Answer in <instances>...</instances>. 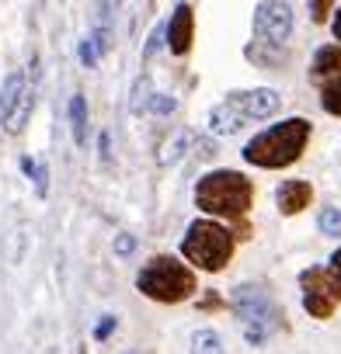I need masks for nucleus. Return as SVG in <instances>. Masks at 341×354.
Wrapping results in <instances>:
<instances>
[{"label":"nucleus","instance_id":"nucleus-1","mask_svg":"<svg viewBox=\"0 0 341 354\" xmlns=\"http://www.w3.org/2000/svg\"><path fill=\"white\" fill-rule=\"evenodd\" d=\"M310 142V122L306 118H286L272 129H265L261 136H254L244 146V160L265 170H279L299 160V153Z\"/></svg>","mask_w":341,"mask_h":354},{"label":"nucleus","instance_id":"nucleus-2","mask_svg":"<svg viewBox=\"0 0 341 354\" xmlns=\"http://www.w3.org/2000/svg\"><path fill=\"white\" fill-rule=\"evenodd\" d=\"M254 185L237 170H213L195 185V205L209 216L223 219H241L251 209Z\"/></svg>","mask_w":341,"mask_h":354},{"label":"nucleus","instance_id":"nucleus-3","mask_svg":"<svg viewBox=\"0 0 341 354\" xmlns=\"http://www.w3.org/2000/svg\"><path fill=\"white\" fill-rule=\"evenodd\" d=\"M136 288L157 302H185L195 292V274L175 257H153L136 274Z\"/></svg>","mask_w":341,"mask_h":354},{"label":"nucleus","instance_id":"nucleus-4","mask_svg":"<svg viewBox=\"0 0 341 354\" xmlns=\"http://www.w3.org/2000/svg\"><path fill=\"white\" fill-rule=\"evenodd\" d=\"M182 254L202 268V271H223L227 261L234 257V236L227 233V226L209 223V219H195L182 240Z\"/></svg>","mask_w":341,"mask_h":354},{"label":"nucleus","instance_id":"nucleus-5","mask_svg":"<svg viewBox=\"0 0 341 354\" xmlns=\"http://www.w3.org/2000/svg\"><path fill=\"white\" fill-rule=\"evenodd\" d=\"M234 309L244 323L247 344H254V347L265 344V337L279 326V313H275V306H272V299L265 295L261 285H241L234 292Z\"/></svg>","mask_w":341,"mask_h":354},{"label":"nucleus","instance_id":"nucleus-6","mask_svg":"<svg viewBox=\"0 0 341 354\" xmlns=\"http://www.w3.org/2000/svg\"><path fill=\"white\" fill-rule=\"evenodd\" d=\"M299 285H303V309L317 319H327L334 313V306L341 302V292L331 281L327 268H306L299 274Z\"/></svg>","mask_w":341,"mask_h":354},{"label":"nucleus","instance_id":"nucleus-7","mask_svg":"<svg viewBox=\"0 0 341 354\" xmlns=\"http://www.w3.org/2000/svg\"><path fill=\"white\" fill-rule=\"evenodd\" d=\"M254 35L268 46H282L292 35V8L286 0H265L254 11Z\"/></svg>","mask_w":341,"mask_h":354},{"label":"nucleus","instance_id":"nucleus-8","mask_svg":"<svg viewBox=\"0 0 341 354\" xmlns=\"http://www.w3.org/2000/svg\"><path fill=\"white\" fill-rule=\"evenodd\" d=\"M164 42L170 46V53L175 56H189L192 49V39H195V11L189 4H178L175 15H170V21L164 25Z\"/></svg>","mask_w":341,"mask_h":354},{"label":"nucleus","instance_id":"nucleus-9","mask_svg":"<svg viewBox=\"0 0 341 354\" xmlns=\"http://www.w3.org/2000/svg\"><path fill=\"white\" fill-rule=\"evenodd\" d=\"M244 118H268L279 111V94L272 87H258V91H237L227 97Z\"/></svg>","mask_w":341,"mask_h":354},{"label":"nucleus","instance_id":"nucleus-10","mask_svg":"<svg viewBox=\"0 0 341 354\" xmlns=\"http://www.w3.org/2000/svg\"><path fill=\"white\" fill-rule=\"evenodd\" d=\"M310 198H313V188H310L306 181H282L279 192H275V202H279V212H282V216L303 212V209L310 205Z\"/></svg>","mask_w":341,"mask_h":354},{"label":"nucleus","instance_id":"nucleus-11","mask_svg":"<svg viewBox=\"0 0 341 354\" xmlns=\"http://www.w3.org/2000/svg\"><path fill=\"white\" fill-rule=\"evenodd\" d=\"M244 115L230 104V101H223V104H216L213 111H209V129H213V136H237L241 129H244Z\"/></svg>","mask_w":341,"mask_h":354},{"label":"nucleus","instance_id":"nucleus-12","mask_svg":"<svg viewBox=\"0 0 341 354\" xmlns=\"http://www.w3.org/2000/svg\"><path fill=\"white\" fill-rule=\"evenodd\" d=\"M98 53L105 56L112 49V0H94V32H91Z\"/></svg>","mask_w":341,"mask_h":354},{"label":"nucleus","instance_id":"nucleus-13","mask_svg":"<svg viewBox=\"0 0 341 354\" xmlns=\"http://www.w3.org/2000/svg\"><path fill=\"white\" fill-rule=\"evenodd\" d=\"M189 146H192V132L189 129H175L167 139H164V146H160V153H157V160H160V167H170V163H178L185 153H189Z\"/></svg>","mask_w":341,"mask_h":354},{"label":"nucleus","instance_id":"nucleus-14","mask_svg":"<svg viewBox=\"0 0 341 354\" xmlns=\"http://www.w3.org/2000/svg\"><path fill=\"white\" fill-rule=\"evenodd\" d=\"M32 108H35V87H25V91H21V97L15 101V108H11V115H8L4 129H8V132H21V129L28 125Z\"/></svg>","mask_w":341,"mask_h":354},{"label":"nucleus","instance_id":"nucleus-15","mask_svg":"<svg viewBox=\"0 0 341 354\" xmlns=\"http://www.w3.org/2000/svg\"><path fill=\"white\" fill-rule=\"evenodd\" d=\"M21 91H25V77L21 73H8L4 77V87H0V125L8 122V115H11L15 101L21 97Z\"/></svg>","mask_w":341,"mask_h":354},{"label":"nucleus","instance_id":"nucleus-16","mask_svg":"<svg viewBox=\"0 0 341 354\" xmlns=\"http://www.w3.org/2000/svg\"><path fill=\"white\" fill-rule=\"evenodd\" d=\"M341 73V46H320L313 56V77H334Z\"/></svg>","mask_w":341,"mask_h":354},{"label":"nucleus","instance_id":"nucleus-17","mask_svg":"<svg viewBox=\"0 0 341 354\" xmlns=\"http://www.w3.org/2000/svg\"><path fill=\"white\" fill-rule=\"evenodd\" d=\"M70 129H73V142L84 146L87 142V101H84V94L70 97Z\"/></svg>","mask_w":341,"mask_h":354},{"label":"nucleus","instance_id":"nucleus-18","mask_svg":"<svg viewBox=\"0 0 341 354\" xmlns=\"http://www.w3.org/2000/svg\"><path fill=\"white\" fill-rule=\"evenodd\" d=\"M192 354H223V340L216 330H195L192 333Z\"/></svg>","mask_w":341,"mask_h":354},{"label":"nucleus","instance_id":"nucleus-19","mask_svg":"<svg viewBox=\"0 0 341 354\" xmlns=\"http://www.w3.org/2000/svg\"><path fill=\"white\" fill-rule=\"evenodd\" d=\"M150 97H153V91H150V77L143 73V77L136 80V87H132V97H129V111H132V115H143V111L150 108Z\"/></svg>","mask_w":341,"mask_h":354},{"label":"nucleus","instance_id":"nucleus-20","mask_svg":"<svg viewBox=\"0 0 341 354\" xmlns=\"http://www.w3.org/2000/svg\"><path fill=\"white\" fill-rule=\"evenodd\" d=\"M320 104H324L327 115H338V118H341V77L331 80V84L320 91Z\"/></svg>","mask_w":341,"mask_h":354},{"label":"nucleus","instance_id":"nucleus-21","mask_svg":"<svg viewBox=\"0 0 341 354\" xmlns=\"http://www.w3.org/2000/svg\"><path fill=\"white\" fill-rule=\"evenodd\" d=\"M77 56H80V63H84L87 70H94V66H98L101 53H98V46H94V39H91V35H87V39H80V46H77Z\"/></svg>","mask_w":341,"mask_h":354},{"label":"nucleus","instance_id":"nucleus-22","mask_svg":"<svg viewBox=\"0 0 341 354\" xmlns=\"http://www.w3.org/2000/svg\"><path fill=\"white\" fill-rule=\"evenodd\" d=\"M320 233L341 236V209H324L320 212Z\"/></svg>","mask_w":341,"mask_h":354},{"label":"nucleus","instance_id":"nucleus-23","mask_svg":"<svg viewBox=\"0 0 341 354\" xmlns=\"http://www.w3.org/2000/svg\"><path fill=\"white\" fill-rule=\"evenodd\" d=\"M178 108V97H170V94H153L150 97V111H157V115H170Z\"/></svg>","mask_w":341,"mask_h":354},{"label":"nucleus","instance_id":"nucleus-24","mask_svg":"<svg viewBox=\"0 0 341 354\" xmlns=\"http://www.w3.org/2000/svg\"><path fill=\"white\" fill-rule=\"evenodd\" d=\"M306 4H310V21L324 25L327 15H331V8H334V0H306Z\"/></svg>","mask_w":341,"mask_h":354},{"label":"nucleus","instance_id":"nucleus-25","mask_svg":"<svg viewBox=\"0 0 341 354\" xmlns=\"http://www.w3.org/2000/svg\"><path fill=\"white\" fill-rule=\"evenodd\" d=\"M164 39H167V35H164V25H157V28L150 32L146 46H143V59H153V56H157V49L164 46Z\"/></svg>","mask_w":341,"mask_h":354},{"label":"nucleus","instance_id":"nucleus-26","mask_svg":"<svg viewBox=\"0 0 341 354\" xmlns=\"http://www.w3.org/2000/svg\"><path fill=\"white\" fill-rule=\"evenodd\" d=\"M132 250H136V236H132V233H119V236H115V254H119V257H129Z\"/></svg>","mask_w":341,"mask_h":354},{"label":"nucleus","instance_id":"nucleus-27","mask_svg":"<svg viewBox=\"0 0 341 354\" xmlns=\"http://www.w3.org/2000/svg\"><path fill=\"white\" fill-rule=\"evenodd\" d=\"M35 192H39V195L49 192V167H46L42 160H39V167H35Z\"/></svg>","mask_w":341,"mask_h":354},{"label":"nucleus","instance_id":"nucleus-28","mask_svg":"<svg viewBox=\"0 0 341 354\" xmlns=\"http://www.w3.org/2000/svg\"><path fill=\"white\" fill-rule=\"evenodd\" d=\"M327 274H331V281H334V285H338V292H341V250H334V254H331Z\"/></svg>","mask_w":341,"mask_h":354},{"label":"nucleus","instance_id":"nucleus-29","mask_svg":"<svg viewBox=\"0 0 341 354\" xmlns=\"http://www.w3.org/2000/svg\"><path fill=\"white\" fill-rule=\"evenodd\" d=\"M115 323H119L115 316H105V319L98 323V330H94V337H98V340H105V337H108V333L115 330Z\"/></svg>","mask_w":341,"mask_h":354},{"label":"nucleus","instance_id":"nucleus-30","mask_svg":"<svg viewBox=\"0 0 341 354\" xmlns=\"http://www.w3.org/2000/svg\"><path fill=\"white\" fill-rule=\"evenodd\" d=\"M8 257H11L15 264L21 261V230H15V233H11V254H8Z\"/></svg>","mask_w":341,"mask_h":354},{"label":"nucleus","instance_id":"nucleus-31","mask_svg":"<svg viewBox=\"0 0 341 354\" xmlns=\"http://www.w3.org/2000/svg\"><path fill=\"white\" fill-rule=\"evenodd\" d=\"M101 156L112 160V136H108V132H101Z\"/></svg>","mask_w":341,"mask_h":354},{"label":"nucleus","instance_id":"nucleus-32","mask_svg":"<svg viewBox=\"0 0 341 354\" xmlns=\"http://www.w3.org/2000/svg\"><path fill=\"white\" fill-rule=\"evenodd\" d=\"M35 167H39V160H32V156H21V170H25L28 177H35Z\"/></svg>","mask_w":341,"mask_h":354},{"label":"nucleus","instance_id":"nucleus-33","mask_svg":"<svg viewBox=\"0 0 341 354\" xmlns=\"http://www.w3.org/2000/svg\"><path fill=\"white\" fill-rule=\"evenodd\" d=\"M195 149H199V156H213V153H216L209 139H199V146H195Z\"/></svg>","mask_w":341,"mask_h":354},{"label":"nucleus","instance_id":"nucleus-34","mask_svg":"<svg viewBox=\"0 0 341 354\" xmlns=\"http://www.w3.org/2000/svg\"><path fill=\"white\" fill-rule=\"evenodd\" d=\"M331 28H334V39L341 42V8H338V15H334V21H331Z\"/></svg>","mask_w":341,"mask_h":354},{"label":"nucleus","instance_id":"nucleus-35","mask_svg":"<svg viewBox=\"0 0 341 354\" xmlns=\"http://www.w3.org/2000/svg\"><path fill=\"white\" fill-rule=\"evenodd\" d=\"M119 4H122V0H115V8H119Z\"/></svg>","mask_w":341,"mask_h":354}]
</instances>
